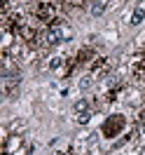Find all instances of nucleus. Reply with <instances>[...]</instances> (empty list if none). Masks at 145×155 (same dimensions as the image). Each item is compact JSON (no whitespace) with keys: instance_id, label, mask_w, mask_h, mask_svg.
I'll return each instance as SVG.
<instances>
[{"instance_id":"nucleus-5","label":"nucleus","mask_w":145,"mask_h":155,"mask_svg":"<svg viewBox=\"0 0 145 155\" xmlns=\"http://www.w3.org/2000/svg\"><path fill=\"white\" fill-rule=\"evenodd\" d=\"M89 117H91V113H82V115H77V122L84 125V122H89Z\"/></svg>"},{"instance_id":"nucleus-8","label":"nucleus","mask_w":145,"mask_h":155,"mask_svg":"<svg viewBox=\"0 0 145 155\" xmlns=\"http://www.w3.org/2000/svg\"><path fill=\"white\" fill-rule=\"evenodd\" d=\"M143 134H145V125H143Z\"/></svg>"},{"instance_id":"nucleus-3","label":"nucleus","mask_w":145,"mask_h":155,"mask_svg":"<svg viewBox=\"0 0 145 155\" xmlns=\"http://www.w3.org/2000/svg\"><path fill=\"white\" fill-rule=\"evenodd\" d=\"M75 113H77V115L89 113V101H87V99H80V101H75Z\"/></svg>"},{"instance_id":"nucleus-7","label":"nucleus","mask_w":145,"mask_h":155,"mask_svg":"<svg viewBox=\"0 0 145 155\" xmlns=\"http://www.w3.org/2000/svg\"><path fill=\"white\" fill-rule=\"evenodd\" d=\"M89 87H91V78H84V80H82V89H89Z\"/></svg>"},{"instance_id":"nucleus-2","label":"nucleus","mask_w":145,"mask_h":155,"mask_svg":"<svg viewBox=\"0 0 145 155\" xmlns=\"http://www.w3.org/2000/svg\"><path fill=\"white\" fill-rule=\"evenodd\" d=\"M89 12H91L94 17H101V14L106 12V2H103V0H94L91 7H89Z\"/></svg>"},{"instance_id":"nucleus-6","label":"nucleus","mask_w":145,"mask_h":155,"mask_svg":"<svg viewBox=\"0 0 145 155\" xmlns=\"http://www.w3.org/2000/svg\"><path fill=\"white\" fill-rule=\"evenodd\" d=\"M61 64H63V59H61V57H54V59H52V68H58Z\"/></svg>"},{"instance_id":"nucleus-1","label":"nucleus","mask_w":145,"mask_h":155,"mask_svg":"<svg viewBox=\"0 0 145 155\" xmlns=\"http://www.w3.org/2000/svg\"><path fill=\"white\" fill-rule=\"evenodd\" d=\"M63 40V31L58 28V26H54V28L47 31V42L49 45H56V42H61Z\"/></svg>"},{"instance_id":"nucleus-4","label":"nucleus","mask_w":145,"mask_h":155,"mask_svg":"<svg viewBox=\"0 0 145 155\" xmlns=\"http://www.w3.org/2000/svg\"><path fill=\"white\" fill-rule=\"evenodd\" d=\"M143 19H145V10L140 7V10H136V12H134V17H131V24H134V26H138V24H143Z\"/></svg>"},{"instance_id":"nucleus-9","label":"nucleus","mask_w":145,"mask_h":155,"mask_svg":"<svg viewBox=\"0 0 145 155\" xmlns=\"http://www.w3.org/2000/svg\"><path fill=\"white\" fill-rule=\"evenodd\" d=\"M61 155H66V153H61Z\"/></svg>"}]
</instances>
